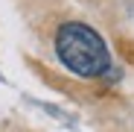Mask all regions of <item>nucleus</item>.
<instances>
[{
  "instance_id": "2",
  "label": "nucleus",
  "mask_w": 134,
  "mask_h": 132,
  "mask_svg": "<svg viewBox=\"0 0 134 132\" xmlns=\"http://www.w3.org/2000/svg\"><path fill=\"white\" fill-rule=\"evenodd\" d=\"M120 50H122V56L134 65V44H131V41H125V38H120Z\"/></svg>"
},
{
  "instance_id": "1",
  "label": "nucleus",
  "mask_w": 134,
  "mask_h": 132,
  "mask_svg": "<svg viewBox=\"0 0 134 132\" xmlns=\"http://www.w3.org/2000/svg\"><path fill=\"white\" fill-rule=\"evenodd\" d=\"M55 56L70 74L82 79H96L108 74L111 68V50L102 41V35L82 24V21H67L55 32Z\"/></svg>"
}]
</instances>
